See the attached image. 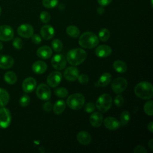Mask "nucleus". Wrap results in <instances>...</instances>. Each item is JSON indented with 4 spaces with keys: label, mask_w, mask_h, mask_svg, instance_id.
<instances>
[{
    "label": "nucleus",
    "mask_w": 153,
    "mask_h": 153,
    "mask_svg": "<svg viewBox=\"0 0 153 153\" xmlns=\"http://www.w3.org/2000/svg\"><path fill=\"white\" fill-rule=\"evenodd\" d=\"M17 32L19 36L23 38H29L33 35L34 30L32 25L27 23H25L20 25L18 27Z\"/></svg>",
    "instance_id": "9b49d317"
},
{
    "label": "nucleus",
    "mask_w": 153,
    "mask_h": 153,
    "mask_svg": "<svg viewBox=\"0 0 153 153\" xmlns=\"http://www.w3.org/2000/svg\"><path fill=\"white\" fill-rule=\"evenodd\" d=\"M36 96L42 100H48L50 99L51 92L50 87L45 84H40L36 90Z\"/></svg>",
    "instance_id": "6e6552de"
},
{
    "label": "nucleus",
    "mask_w": 153,
    "mask_h": 153,
    "mask_svg": "<svg viewBox=\"0 0 153 153\" xmlns=\"http://www.w3.org/2000/svg\"><path fill=\"white\" fill-rule=\"evenodd\" d=\"M14 37V30L13 28L7 25L0 26V40L2 41H9Z\"/></svg>",
    "instance_id": "1a4fd4ad"
},
{
    "label": "nucleus",
    "mask_w": 153,
    "mask_h": 153,
    "mask_svg": "<svg viewBox=\"0 0 153 153\" xmlns=\"http://www.w3.org/2000/svg\"><path fill=\"white\" fill-rule=\"evenodd\" d=\"M77 79H78L79 82L81 84H86L87 83H88V82L89 81L88 76L87 75L84 74L78 75V77Z\"/></svg>",
    "instance_id": "58836bf2"
},
{
    "label": "nucleus",
    "mask_w": 153,
    "mask_h": 153,
    "mask_svg": "<svg viewBox=\"0 0 153 153\" xmlns=\"http://www.w3.org/2000/svg\"><path fill=\"white\" fill-rule=\"evenodd\" d=\"M32 69L33 72L35 74H42L46 71L47 69V65L44 62L38 60L33 63Z\"/></svg>",
    "instance_id": "4be33fe9"
},
{
    "label": "nucleus",
    "mask_w": 153,
    "mask_h": 153,
    "mask_svg": "<svg viewBox=\"0 0 153 153\" xmlns=\"http://www.w3.org/2000/svg\"><path fill=\"white\" fill-rule=\"evenodd\" d=\"M148 146L152 151L153 150V139H151L148 142Z\"/></svg>",
    "instance_id": "49530a36"
},
{
    "label": "nucleus",
    "mask_w": 153,
    "mask_h": 153,
    "mask_svg": "<svg viewBox=\"0 0 153 153\" xmlns=\"http://www.w3.org/2000/svg\"><path fill=\"white\" fill-rule=\"evenodd\" d=\"M134 153H146L145 148L142 145L137 146L133 150Z\"/></svg>",
    "instance_id": "79ce46f5"
},
{
    "label": "nucleus",
    "mask_w": 153,
    "mask_h": 153,
    "mask_svg": "<svg viewBox=\"0 0 153 153\" xmlns=\"http://www.w3.org/2000/svg\"><path fill=\"white\" fill-rule=\"evenodd\" d=\"M30 103V97L27 94L23 95L19 99V104L23 107H26Z\"/></svg>",
    "instance_id": "f704fd0d"
},
{
    "label": "nucleus",
    "mask_w": 153,
    "mask_h": 153,
    "mask_svg": "<svg viewBox=\"0 0 153 153\" xmlns=\"http://www.w3.org/2000/svg\"><path fill=\"white\" fill-rule=\"evenodd\" d=\"M95 105L92 102H88L85 105V111L87 113H91L95 109Z\"/></svg>",
    "instance_id": "ea45409f"
},
{
    "label": "nucleus",
    "mask_w": 153,
    "mask_h": 153,
    "mask_svg": "<svg viewBox=\"0 0 153 153\" xmlns=\"http://www.w3.org/2000/svg\"><path fill=\"white\" fill-rule=\"evenodd\" d=\"M52 49L47 45L40 47L36 51V55L42 59H49L52 56Z\"/></svg>",
    "instance_id": "6ab92c4d"
},
{
    "label": "nucleus",
    "mask_w": 153,
    "mask_h": 153,
    "mask_svg": "<svg viewBox=\"0 0 153 153\" xmlns=\"http://www.w3.org/2000/svg\"><path fill=\"white\" fill-rule=\"evenodd\" d=\"M66 108V103L63 100H57L53 106V111L55 114L60 115L63 112Z\"/></svg>",
    "instance_id": "b1692460"
},
{
    "label": "nucleus",
    "mask_w": 153,
    "mask_h": 153,
    "mask_svg": "<svg viewBox=\"0 0 153 153\" xmlns=\"http://www.w3.org/2000/svg\"><path fill=\"white\" fill-rule=\"evenodd\" d=\"M135 94L142 99H149L153 96V87L148 81L138 83L134 88Z\"/></svg>",
    "instance_id": "f03ea898"
},
{
    "label": "nucleus",
    "mask_w": 153,
    "mask_h": 153,
    "mask_svg": "<svg viewBox=\"0 0 153 153\" xmlns=\"http://www.w3.org/2000/svg\"><path fill=\"white\" fill-rule=\"evenodd\" d=\"M152 105H153V102L152 100H148L147 101L144 106H143V109L146 114L149 116H152L153 114V108H152Z\"/></svg>",
    "instance_id": "2f4dec72"
},
{
    "label": "nucleus",
    "mask_w": 153,
    "mask_h": 153,
    "mask_svg": "<svg viewBox=\"0 0 153 153\" xmlns=\"http://www.w3.org/2000/svg\"><path fill=\"white\" fill-rule=\"evenodd\" d=\"M111 53L112 49L111 47L107 45H100L95 50L96 55L100 58L107 57L111 55Z\"/></svg>",
    "instance_id": "dca6fc26"
},
{
    "label": "nucleus",
    "mask_w": 153,
    "mask_h": 153,
    "mask_svg": "<svg viewBox=\"0 0 153 153\" xmlns=\"http://www.w3.org/2000/svg\"><path fill=\"white\" fill-rule=\"evenodd\" d=\"M41 36L45 40H50L54 35V29L53 26L50 25L43 26L40 30Z\"/></svg>",
    "instance_id": "f3484780"
},
{
    "label": "nucleus",
    "mask_w": 153,
    "mask_h": 153,
    "mask_svg": "<svg viewBox=\"0 0 153 153\" xmlns=\"http://www.w3.org/2000/svg\"><path fill=\"white\" fill-rule=\"evenodd\" d=\"M58 0H42V5L47 8H53L57 6Z\"/></svg>",
    "instance_id": "72a5a7b5"
},
{
    "label": "nucleus",
    "mask_w": 153,
    "mask_h": 153,
    "mask_svg": "<svg viewBox=\"0 0 153 153\" xmlns=\"http://www.w3.org/2000/svg\"><path fill=\"white\" fill-rule=\"evenodd\" d=\"M148 129L149 131H150L151 132H153V122L151 121L148 124Z\"/></svg>",
    "instance_id": "a18cd8bd"
},
{
    "label": "nucleus",
    "mask_w": 153,
    "mask_h": 153,
    "mask_svg": "<svg viewBox=\"0 0 153 153\" xmlns=\"http://www.w3.org/2000/svg\"><path fill=\"white\" fill-rule=\"evenodd\" d=\"M51 63L54 69L57 70H62L66 67V59L63 55L57 54L52 57Z\"/></svg>",
    "instance_id": "9d476101"
},
{
    "label": "nucleus",
    "mask_w": 153,
    "mask_h": 153,
    "mask_svg": "<svg viewBox=\"0 0 153 153\" xmlns=\"http://www.w3.org/2000/svg\"><path fill=\"white\" fill-rule=\"evenodd\" d=\"M104 12V9L102 8V7H99L98 9H97V13L99 14H102Z\"/></svg>",
    "instance_id": "de8ad7c7"
},
{
    "label": "nucleus",
    "mask_w": 153,
    "mask_h": 153,
    "mask_svg": "<svg viewBox=\"0 0 153 153\" xmlns=\"http://www.w3.org/2000/svg\"><path fill=\"white\" fill-rule=\"evenodd\" d=\"M62 79V75L60 72L53 71L48 75L47 78V82L49 86L51 87H56L59 85Z\"/></svg>",
    "instance_id": "f8f14e48"
},
{
    "label": "nucleus",
    "mask_w": 153,
    "mask_h": 153,
    "mask_svg": "<svg viewBox=\"0 0 153 153\" xmlns=\"http://www.w3.org/2000/svg\"><path fill=\"white\" fill-rule=\"evenodd\" d=\"M36 87V81L32 77L25 78L22 83V88L25 93H29L32 92Z\"/></svg>",
    "instance_id": "4468645a"
},
{
    "label": "nucleus",
    "mask_w": 153,
    "mask_h": 153,
    "mask_svg": "<svg viewBox=\"0 0 153 153\" xmlns=\"http://www.w3.org/2000/svg\"><path fill=\"white\" fill-rule=\"evenodd\" d=\"M2 48H3V44H2V43L0 41V51L2 49Z\"/></svg>",
    "instance_id": "09e8293b"
},
{
    "label": "nucleus",
    "mask_w": 153,
    "mask_h": 153,
    "mask_svg": "<svg viewBox=\"0 0 153 153\" xmlns=\"http://www.w3.org/2000/svg\"><path fill=\"white\" fill-rule=\"evenodd\" d=\"M51 47L54 51L59 53L63 49V44L60 39H54L51 42Z\"/></svg>",
    "instance_id": "7c9ffc66"
},
{
    "label": "nucleus",
    "mask_w": 153,
    "mask_h": 153,
    "mask_svg": "<svg viewBox=\"0 0 153 153\" xmlns=\"http://www.w3.org/2000/svg\"><path fill=\"white\" fill-rule=\"evenodd\" d=\"M103 116L98 112H93L90 116V123L94 127H99L103 122Z\"/></svg>",
    "instance_id": "412c9836"
},
{
    "label": "nucleus",
    "mask_w": 153,
    "mask_h": 153,
    "mask_svg": "<svg viewBox=\"0 0 153 153\" xmlns=\"http://www.w3.org/2000/svg\"><path fill=\"white\" fill-rule=\"evenodd\" d=\"M114 102V103L115 104V105L117 106L121 107L123 105V104L124 103V98L122 96L117 95L115 97Z\"/></svg>",
    "instance_id": "4c0bfd02"
},
{
    "label": "nucleus",
    "mask_w": 153,
    "mask_h": 153,
    "mask_svg": "<svg viewBox=\"0 0 153 153\" xmlns=\"http://www.w3.org/2000/svg\"><path fill=\"white\" fill-rule=\"evenodd\" d=\"M14 63L13 58L7 55L0 56V68L7 69L11 68Z\"/></svg>",
    "instance_id": "a211bd4d"
},
{
    "label": "nucleus",
    "mask_w": 153,
    "mask_h": 153,
    "mask_svg": "<svg viewBox=\"0 0 153 153\" xmlns=\"http://www.w3.org/2000/svg\"><path fill=\"white\" fill-rule=\"evenodd\" d=\"M99 38L91 32L83 33L78 39V43L83 48L90 49L94 48L99 44Z\"/></svg>",
    "instance_id": "7ed1b4c3"
},
{
    "label": "nucleus",
    "mask_w": 153,
    "mask_h": 153,
    "mask_svg": "<svg viewBox=\"0 0 153 153\" xmlns=\"http://www.w3.org/2000/svg\"><path fill=\"white\" fill-rule=\"evenodd\" d=\"M66 32L69 36L74 38H77L80 33L79 29L76 26L74 25H70L68 26L66 29Z\"/></svg>",
    "instance_id": "cd10ccee"
},
{
    "label": "nucleus",
    "mask_w": 153,
    "mask_h": 153,
    "mask_svg": "<svg viewBox=\"0 0 153 153\" xmlns=\"http://www.w3.org/2000/svg\"><path fill=\"white\" fill-rule=\"evenodd\" d=\"M54 94L59 97L64 98L68 95V91L64 87H59L54 90Z\"/></svg>",
    "instance_id": "473e14b6"
},
{
    "label": "nucleus",
    "mask_w": 153,
    "mask_h": 153,
    "mask_svg": "<svg viewBox=\"0 0 153 153\" xmlns=\"http://www.w3.org/2000/svg\"><path fill=\"white\" fill-rule=\"evenodd\" d=\"M42 108L44 109V110L46 112H50L51 111L52 109V108H53V106H52V104L50 102L48 101V102H46L45 103H44L43 104V106H42Z\"/></svg>",
    "instance_id": "37998d69"
},
{
    "label": "nucleus",
    "mask_w": 153,
    "mask_h": 153,
    "mask_svg": "<svg viewBox=\"0 0 153 153\" xmlns=\"http://www.w3.org/2000/svg\"><path fill=\"white\" fill-rule=\"evenodd\" d=\"M103 124L106 128L111 130H116L121 126L120 122L117 118L112 117H106L103 121Z\"/></svg>",
    "instance_id": "2eb2a0df"
},
{
    "label": "nucleus",
    "mask_w": 153,
    "mask_h": 153,
    "mask_svg": "<svg viewBox=\"0 0 153 153\" xmlns=\"http://www.w3.org/2000/svg\"><path fill=\"white\" fill-rule=\"evenodd\" d=\"M112 75L110 73L105 72L103 73L99 78L97 85L100 87H106L107 86L111 81Z\"/></svg>",
    "instance_id": "5701e85b"
},
{
    "label": "nucleus",
    "mask_w": 153,
    "mask_h": 153,
    "mask_svg": "<svg viewBox=\"0 0 153 153\" xmlns=\"http://www.w3.org/2000/svg\"><path fill=\"white\" fill-rule=\"evenodd\" d=\"M87 57L85 51L82 48H76L71 50L66 55V60L72 66H77L81 64Z\"/></svg>",
    "instance_id": "f257e3e1"
},
{
    "label": "nucleus",
    "mask_w": 153,
    "mask_h": 153,
    "mask_svg": "<svg viewBox=\"0 0 153 153\" xmlns=\"http://www.w3.org/2000/svg\"><path fill=\"white\" fill-rule=\"evenodd\" d=\"M76 139L80 144L88 145L91 141V136L87 131H81L76 134Z\"/></svg>",
    "instance_id": "aec40b11"
},
{
    "label": "nucleus",
    "mask_w": 153,
    "mask_h": 153,
    "mask_svg": "<svg viewBox=\"0 0 153 153\" xmlns=\"http://www.w3.org/2000/svg\"><path fill=\"white\" fill-rule=\"evenodd\" d=\"M113 68L118 73H124L127 69L126 63L122 60H116L113 63Z\"/></svg>",
    "instance_id": "a878e982"
},
{
    "label": "nucleus",
    "mask_w": 153,
    "mask_h": 153,
    "mask_svg": "<svg viewBox=\"0 0 153 153\" xmlns=\"http://www.w3.org/2000/svg\"><path fill=\"white\" fill-rule=\"evenodd\" d=\"M10 100V95L4 88H0V108L6 106Z\"/></svg>",
    "instance_id": "393cba45"
},
{
    "label": "nucleus",
    "mask_w": 153,
    "mask_h": 153,
    "mask_svg": "<svg viewBox=\"0 0 153 153\" xmlns=\"http://www.w3.org/2000/svg\"><path fill=\"white\" fill-rule=\"evenodd\" d=\"M110 37V32L106 28H102L99 32V38L103 42H105L109 39Z\"/></svg>",
    "instance_id": "c756f323"
},
{
    "label": "nucleus",
    "mask_w": 153,
    "mask_h": 153,
    "mask_svg": "<svg viewBox=\"0 0 153 153\" xmlns=\"http://www.w3.org/2000/svg\"><path fill=\"white\" fill-rule=\"evenodd\" d=\"M39 19L42 23H47L50 20V15L48 12L44 11L40 13Z\"/></svg>",
    "instance_id": "e433bc0d"
},
{
    "label": "nucleus",
    "mask_w": 153,
    "mask_h": 153,
    "mask_svg": "<svg viewBox=\"0 0 153 153\" xmlns=\"http://www.w3.org/2000/svg\"><path fill=\"white\" fill-rule=\"evenodd\" d=\"M112 104V99L111 96L108 94L104 93L98 97L96 106L99 111L105 113L111 108Z\"/></svg>",
    "instance_id": "39448f33"
},
{
    "label": "nucleus",
    "mask_w": 153,
    "mask_h": 153,
    "mask_svg": "<svg viewBox=\"0 0 153 153\" xmlns=\"http://www.w3.org/2000/svg\"><path fill=\"white\" fill-rule=\"evenodd\" d=\"M112 0H97V2L99 5L101 6H106L109 5Z\"/></svg>",
    "instance_id": "c03bdc74"
},
{
    "label": "nucleus",
    "mask_w": 153,
    "mask_h": 153,
    "mask_svg": "<svg viewBox=\"0 0 153 153\" xmlns=\"http://www.w3.org/2000/svg\"><path fill=\"white\" fill-rule=\"evenodd\" d=\"M127 86V81L123 77L116 78L111 84V87L115 93L118 94L124 91Z\"/></svg>",
    "instance_id": "0eeeda50"
},
{
    "label": "nucleus",
    "mask_w": 153,
    "mask_h": 153,
    "mask_svg": "<svg viewBox=\"0 0 153 153\" xmlns=\"http://www.w3.org/2000/svg\"><path fill=\"white\" fill-rule=\"evenodd\" d=\"M85 103L84 96L81 93H74L68 96L66 100L68 106L73 110L81 109Z\"/></svg>",
    "instance_id": "20e7f679"
},
{
    "label": "nucleus",
    "mask_w": 153,
    "mask_h": 153,
    "mask_svg": "<svg viewBox=\"0 0 153 153\" xmlns=\"http://www.w3.org/2000/svg\"><path fill=\"white\" fill-rule=\"evenodd\" d=\"M121 124L125 126L127 125L130 120V114L127 111H124L120 115V117Z\"/></svg>",
    "instance_id": "c85d7f7f"
},
{
    "label": "nucleus",
    "mask_w": 153,
    "mask_h": 153,
    "mask_svg": "<svg viewBox=\"0 0 153 153\" xmlns=\"http://www.w3.org/2000/svg\"><path fill=\"white\" fill-rule=\"evenodd\" d=\"M79 75L78 69L74 66L68 67L63 72V76L69 81H75Z\"/></svg>",
    "instance_id": "ddd939ff"
},
{
    "label": "nucleus",
    "mask_w": 153,
    "mask_h": 153,
    "mask_svg": "<svg viewBox=\"0 0 153 153\" xmlns=\"http://www.w3.org/2000/svg\"><path fill=\"white\" fill-rule=\"evenodd\" d=\"M13 47L17 50H20L22 48L23 46V41L19 37H16L13 39Z\"/></svg>",
    "instance_id": "c9c22d12"
},
{
    "label": "nucleus",
    "mask_w": 153,
    "mask_h": 153,
    "mask_svg": "<svg viewBox=\"0 0 153 153\" xmlns=\"http://www.w3.org/2000/svg\"><path fill=\"white\" fill-rule=\"evenodd\" d=\"M5 81L9 84H14L16 82L17 77L16 74L13 71H8L4 75Z\"/></svg>",
    "instance_id": "bb28decb"
},
{
    "label": "nucleus",
    "mask_w": 153,
    "mask_h": 153,
    "mask_svg": "<svg viewBox=\"0 0 153 153\" xmlns=\"http://www.w3.org/2000/svg\"><path fill=\"white\" fill-rule=\"evenodd\" d=\"M1 11H2V9H1V7L0 6V16H1Z\"/></svg>",
    "instance_id": "8fccbe9b"
},
{
    "label": "nucleus",
    "mask_w": 153,
    "mask_h": 153,
    "mask_svg": "<svg viewBox=\"0 0 153 153\" xmlns=\"http://www.w3.org/2000/svg\"><path fill=\"white\" fill-rule=\"evenodd\" d=\"M31 38H32V42L35 44H39L42 41L41 36L38 34H33Z\"/></svg>",
    "instance_id": "a19ab883"
},
{
    "label": "nucleus",
    "mask_w": 153,
    "mask_h": 153,
    "mask_svg": "<svg viewBox=\"0 0 153 153\" xmlns=\"http://www.w3.org/2000/svg\"><path fill=\"white\" fill-rule=\"evenodd\" d=\"M11 114L10 110L4 107L0 108V128H6L11 124Z\"/></svg>",
    "instance_id": "423d86ee"
}]
</instances>
